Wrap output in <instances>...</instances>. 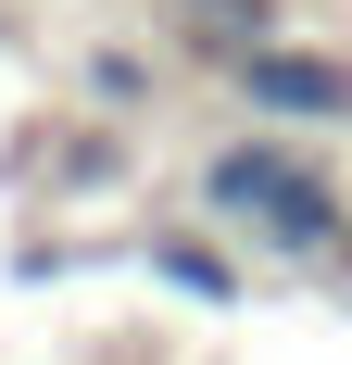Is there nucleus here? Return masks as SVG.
<instances>
[{
	"mask_svg": "<svg viewBox=\"0 0 352 365\" xmlns=\"http://www.w3.org/2000/svg\"><path fill=\"white\" fill-rule=\"evenodd\" d=\"M189 215L227 227V240H239L252 264H277V277L352 290V177L327 151H302V139H264V126L214 139L202 164H189Z\"/></svg>",
	"mask_w": 352,
	"mask_h": 365,
	"instance_id": "1",
	"label": "nucleus"
},
{
	"mask_svg": "<svg viewBox=\"0 0 352 365\" xmlns=\"http://www.w3.org/2000/svg\"><path fill=\"white\" fill-rule=\"evenodd\" d=\"M214 88H227L239 126H264V139H302V151L352 139V51H340V38H302V26H289L277 51H252V63L214 76Z\"/></svg>",
	"mask_w": 352,
	"mask_h": 365,
	"instance_id": "2",
	"label": "nucleus"
},
{
	"mask_svg": "<svg viewBox=\"0 0 352 365\" xmlns=\"http://www.w3.org/2000/svg\"><path fill=\"white\" fill-rule=\"evenodd\" d=\"M277 38H289V0H164V51L202 63V76H239Z\"/></svg>",
	"mask_w": 352,
	"mask_h": 365,
	"instance_id": "3",
	"label": "nucleus"
},
{
	"mask_svg": "<svg viewBox=\"0 0 352 365\" xmlns=\"http://www.w3.org/2000/svg\"><path fill=\"white\" fill-rule=\"evenodd\" d=\"M139 264L164 277L176 302H214V315H227V302L252 290V252L227 240V227H164V240H139Z\"/></svg>",
	"mask_w": 352,
	"mask_h": 365,
	"instance_id": "4",
	"label": "nucleus"
},
{
	"mask_svg": "<svg viewBox=\"0 0 352 365\" xmlns=\"http://www.w3.org/2000/svg\"><path fill=\"white\" fill-rule=\"evenodd\" d=\"M76 101L101 113V126H139V113L164 101V51H139V38H101V51H76Z\"/></svg>",
	"mask_w": 352,
	"mask_h": 365,
	"instance_id": "5",
	"label": "nucleus"
},
{
	"mask_svg": "<svg viewBox=\"0 0 352 365\" xmlns=\"http://www.w3.org/2000/svg\"><path fill=\"white\" fill-rule=\"evenodd\" d=\"M0 38H13V13H0Z\"/></svg>",
	"mask_w": 352,
	"mask_h": 365,
	"instance_id": "6",
	"label": "nucleus"
}]
</instances>
